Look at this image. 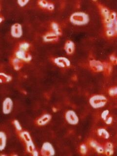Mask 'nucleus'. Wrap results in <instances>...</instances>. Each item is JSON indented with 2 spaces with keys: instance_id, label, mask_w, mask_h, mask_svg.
<instances>
[{
  "instance_id": "1",
  "label": "nucleus",
  "mask_w": 117,
  "mask_h": 156,
  "mask_svg": "<svg viewBox=\"0 0 117 156\" xmlns=\"http://www.w3.org/2000/svg\"><path fill=\"white\" fill-rule=\"evenodd\" d=\"M104 21L105 35L108 38H115L117 34V14L111 12L109 18Z\"/></svg>"
},
{
  "instance_id": "2",
  "label": "nucleus",
  "mask_w": 117,
  "mask_h": 156,
  "mask_svg": "<svg viewBox=\"0 0 117 156\" xmlns=\"http://www.w3.org/2000/svg\"><path fill=\"white\" fill-rule=\"evenodd\" d=\"M69 21L74 26H83L89 23L90 18L87 13L82 11H78L71 15L69 17Z\"/></svg>"
},
{
  "instance_id": "3",
  "label": "nucleus",
  "mask_w": 117,
  "mask_h": 156,
  "mask_svg": "<svg viewBox=\"0 0 117 156\" xmlns=\"http://www.w3.org/2000/svg\"><path fill=\"white\" fill-rule=\"evenodd\" d=\"M107 98L101 94H96L90 97L89 99V104L93 108L100 109L103 108L107 104Z\"/></svg>"
},
{
  "instance_id": "4",
  "label": "nucleus",
  "mask_w": 117,
  "mask_h": 156,
  "mask_svg": "<svg viewBox=\"0 0 117 156\" xmlns=\"http://www.w3.org/2000/svg\"><path fill=\"white\" fill-rule=\"evenodd\" d=\"M40 154L43 156H54L56 154L55 148L51 143L44 142L41 146Z\"/></svg>"
},
{
  "instance_id": "5",
  "label": "nucleus",
  "mask_w": 117,
  "mask_h": 156,
  "mask_svg": "<svg viewBox=\"0 0 117 156\" xmlns=\"http://www.w3.org/2000/svg\"><path fill=\"white\" fill-rule=\"evenodd\" d=\"M65 119L68 124L71 126H76L79 122V118L75 111L69 110L66 112Z\"/></svg>"
},
{
  "instance_id": "6",
  "label": "nucleus",
  "mask_w": 117,
  "mask_h": 156,
  "mask_svg": "<svg viewBox=\"0 0 117 156\" xmlns=\"http://www.w3.org/2000/svg\"><path fill=\"white\" fill-rule=\"evenodd\" d=\"M51 60L54 65L60 68H68L70 67V61L65 57L52 58Z\"/></svg>"
},
{
  "instance_id": "7",
  "label": "nucleus",
  "mask_w": 117,
  "mask_h": 156,
  "mask_svg": "<svg viewBox=\"0 0 117 156\" xmlns=\"http://www.w3.org/2000/svg\"><path fill=\"white\" fill-rule=\"evenodd\" d=\"M13 55L23 61L24 63L30 62L32 60V56L29 52L22 51L16 48Z\"/></svg>"
},
{
  "instance_id": "8",
  "label": "nucleus",
  "mask_w": 117,
  "mask_h": 156,
  "mask_svg": "<svg viewBox=\"0 0 117 156\" xmlns=\"http://www.w3.org/2000/svg\"><path fill=\"white\" fill-rule=\"evenodd\" d=\"M11 36L16 39L22 37L23 35V29L22 25L19 23H15L12 24L10 28Z\"/></svg>"
},
{
  "instance_id": "9",
  "label": "nucleus",
  "mask_w": 117,
  "mask_h": 156,
  "mask_svg": "<svg viewBox=\"0 0 117 156\" xmlns=\"http://www.w3.org/2000/svg\"><path fill=\"white\" fill-rule=\"evenodd\" d=\"M13 108V101L11 98L7 97L4 100L2 104V113L5 115L11 113Z\"/></svg>"
},
{
  "instance_id": "10",
  "label": "nucleus",
  "mask_w": 117,
  "mask_h": 156,
  "mask_svg": "<svg viewBox=\"0 0 117 156\" xmlns=\"http://www.w3.org/2000/svg\"><path fill=\"white\" fill-rule=\"evenodd\" d=\"M52 118V115L50 114H44L36 119L35 123L38 126H44L47 125L51 121Z\"/></svg>"
},
{
  "instance_id": "11",
  "label": "nucleus",
  "mask_w": 117,
  "mask_h": 156,
  "mask_svg": "<svg viewBox=\"0 0 117 156\" xmlns=\"http://www.w3.org/2000/svg\"><path fill=\"white\" fill-rule=\"evenodd\" d=\"M89 66L90 69L95 73H100L104 71L103 62L99 60L93 59L89 61Z\"/></svg>"
},
{
  "instance_id": "12",
  "label": "nucleus",
  "mask_w": 117,
  "mask_h": 156,
  "mask_svg": "<svg viewBox=\"0 0 117 156\" xmlns=\"http://www.w3.org/2000/svg\"><path fill=\"white\" fill-rule=\"evenodd\" d=\"M19 138L23 142L24 145H27L31 143H33L31 136L29 132L25 130H23L19 133H17Z\"/></svg>"
},
{
  "instance_id": "13",
  "label": "nucleus",
  "mask_w": 117,
  "mask_h": 156,
  "mask_svg": "<svg viewBox=\"0 0 117 156\" xmlns=\"http://www.w3.org/2000/svg\"><path fill=\"white\" fill-rule=\"evenodd\" d=\"M88 145L90 148L94 149L97 153L104 154V146L99 144L94 139H90L88 141Z\"/></svg>"
},
{
  "instance_id": "14",
  "label": "nucleus",
  "mask_w": 117,
  "mask_h": 156,
  "mask_svg": "<svg viewBox=\"0 0 117 156\" xmlns=\"http://www.w3.org/2000/svg\"><path fill=\"white\" fill-rule=\"evenodd\" d=\"M60 37L52 31L47 32L43 36V41L45 43H54L57 42Z\"/></svg>"
},
{
  "instance_id": "15",
  "label": "nucleus",
  "mask_w": 117,
  "mask_h": 156,
  "mask_svg": "<svg viewBox=\"0 0 117 156\" xmlns=\"http://www.w3.org/2000/svg\"><path fill=\"white\" fill-rule=\"evenodd\" d=\"M37 4L41 9L49 11H52L55 9V5L52 2L41 0L37 2Z\"/></svg>"
},
{
  "instance_id": "16",
  "label": "nucleus",
  "mask_w": 117,
  "mask_h": 156,
  "mask_svg": "<svg viewBox=\"0 0 117 156\" xmlns=\"http://www.w3.org/2000/svg\"><path fill=\"white\" fill-rule=\"evenodd\" d=\"M10 62L12 67L16 71H19L20 70H21L23 67L24 64L23 61L20 60L19 58H17L14 55L10 58Z\"/></svg>"
},
{
  "instance_id": "17",
  "label": "nucleus",
  "mask_w": 117,
  "mask_h": 156,
  "mask_svg": "<svg viewBox=\"0 0 117 156\" xmlns=\"http://www.w3.org/2000/svg\"><path fill=\"white\" fill-rule=\"evenodd\" d=\"M76 45L72 41L67 40L66 41L64 45V50L68 55H72L75 52Z\"/></svg>"
},
{
  "instance_id": "18",
  "label": "nucleus",
  "mask_w": 117,
  "mask_h": 156,
  "mask_svg": "<svg viewBox=\"0 0 117 156\" xmlns=\"http://www.w3.org/2000/svg\"><path fill=\"white\" fill-rule=\"evenodd\" d=\"M98 7H99L100 13L103 19V20L108 19L110 16L111 13V11H110V10L107 7L102 5V4H98Z\"/></svg>"
},
{
  "instance_id": "19",
  "label": "nucleus",
  "mask_w": 117,
  "mask_h": 156,
  "mask_svg": "<svg viewBox=\"0 0 117 156\" xmlns=\"http://www.w3.org/2000/svg\"><path fill=\"white\" fill-rule=\"evenodd\" d=\"M104 154L107 156H111L114 153L113 144L110 141H107L104 145Z\"/></svg>"
},
{
  "instance_id": "20",
  "label": "nucleus",
  "mask_w": 117,
  "mask_h": 156,
  "mask_svg": "<svg viewBox=\"0 0 117 156\" xmlns=\"http://www.w3.org/2000/svg\"><path fill=\"white\" fill-rule=\"evenodd\" d=\"M7 136L5 132L0 131V151H4L7 144Z\"/></svg>"
},
{
  "instance_id": "21",
  "label": "nucleus",
  "mask_w": 117,
  "mask_h": 156,
  "mask_svg": "<svg viewBox=\"0 0 117 156\" xmlns=\"http://www.w3.org/2000/svg\"><path fill=\"white\" fill-rule=\"evenodd\" d=\"M97 134L99 137L104 140H108L110 136L109 132L107 129L103 127L98 128L97 130Z\"/></svg>"
},
{
  "instance_id": "22",
  "label": "nucleus",
  "mask_w": 117,
  "mask_h": 156,
  "mask_svg": "<svg viewBox=\"0 0 117 156\" xmlns=\"http://www.w3.org/2000/svg\"><path fill=\"white\" fill-rule=\"evenodd\" d=\"M50 28L51 31L55 33L58 36L60 37L62 35V30L61 27L57 22H52L50 23Z\"/></svg>"
},
{
  "instance_id": "23",
  "label": "nucleus",
  "mask_w": 117,
  "mask_h": 156,
  "mask_svg": "<svg viewBox=\"0 0 117 156\" xmlns=\"http://www.w3.org/2000/svg\"><path fill=\"white\" fill-rule=\"evenodd\" d=\"M31 48V44L26 41H21L19 43L16 49L22 51L29 52Z\"/></svg>"
},
{
  "instance_id": "24",
  "label": "nucleus",
  "mask_w": 117,
  "mask_h": 156,
  "mask_svg": "<svg viewBox=\"0 0 117 156\" xmlns=\"http://www.w3.org/2000/svg\"><path fill=\"white\" fill-rule=\"evenodd\" d=\"M104 64V71L103 73L106 76L110 75L113 71V65L110 62H103Z\"/></svg>"
},
{
  "instance_id": "25",
  "label": "nucleus",
  "mask_w": 117,
  "mask_h": 156,
  "mask_svg": "<svg viewBox=\"0 0 117 156\" xmlns=\"http://www.w3.org/2000/svg\"><path fill=\"white\" fill-rule=\"evenodd\" d=\"M12 80V77L11 75L4 72H0V83H9Z\"/></svg>"
},
{
  "instance_id": "26",
  "label": "nucleus",
  "mask_w": 117,
  "mask_h": 156,
  "mask_svg": "<svg viewBox=\"0 0 117 156\" xmlns=\"http://www.w3.org/2000/svg\"><path fill=\"white\" fill-rule=\"evenodd\" d=\"M89 150V146L87 144L83 143L80 144L79 148V151L80 153L83 156H85L87 154Z\"/></svg>"
},
{
  "instance_id": "27",
  "label": "nucleus",
  "mask_w": 117,
  "mask_h": 156,
  "mask_svg": "<svg viewBox=\"0 0 117 156\" xmlns=\"http://www.w3.org/2000/svg\"><path fill=\"white\" fill-rule=\"evenodd\" d=\"M12 124L14 127L15 130H16V133H18L22 131L23 129L21 126V123L17 119H14L12 122Z\"/></svg>"
},
{
  "instance_id": "28",
  "label": "nucleus",
  "mask_w": 117,
  "mask_h": 156,
  "mask_svg": "<svg viewBox=\"0 0 117 156\" xmlns=\"http://www.w3.org/2000/svg\"><path fill=\"white\" fill-rule=\"evenodd\" d=\"M108 94L111 97H116L117 95V87L116 86L110 87L108 90Z\"/></svg>"
},
{
  "instance_id": "29",
  "label": "nucleus",
  "mask_w": 117,
  "mask_h": 156,
  "mask_svg": "<svg viewBox=\"0 0 117 156\" xmlns=\"http://www.w3.org/2000/svg\"><path fill=\"white\" fill-rule=\"evenodd\" d=\"M109 115V111L108 109H106L102 111L101 115V119L105 122L106 120V119L107 118V117H108Z\"/></svg>"
},
{
  "instance_id": "30",
  "label": "nucleus",
  "mask_w": 117,
  "mask_h": 156,
  "mask_svg": "<svg viewBox=\"0 0 117 156\" xmlns=\"http://www.w3.org/2000/svg\"><path fill=\"white\" fill-rule=\"evenodd\" d=\"M110 62L113 66H116L117 64V58L115 54H111L109 56Z\"/></svg>"
},
{
  "instance_id": "31",
  "label": "nucleus",
  "mask_w": 117,
  "mask_h": 156,
  "mask_svg": "<svg viewBox=\"0 0 117 156\" xmlns=\"http://www.w3.org/2000/svg\"><path fill=\"white\" fill-rule=\"evenodd\" d=\"M29 0H19L17 3L20 7H24L29 3Z\"/></svg>"
},
{
  "instance_id": "32",
  "label": "nucleus",
  "mask_w": 117,
  "mask_h": 156,
  "mask_svg": "<svg viewBox=\"0 0 117 156\" xmlns=\"http://www.w3.org/2000/svg\"><path fill=\"white\" fill-rule=\"evenodd\" d=\"M113 121V117L110 116V115H109L108 117H107V118L106 119V120L105 121V124H107V125H110V124H112Z\"/></svg>"
},
{
  "instance_id": "33",
  "label": "nucleus",
  "mask_w": 117,
  "mask_h": 156,
  "mask_svg": "<svg viewBox=\"0 0 117 156\" xmlns=\"http://www.w3.org/2000/svg\"><path fill=\"white\" fill-rule=\"evenodd\" d=\"M4 20V18L3 16L0 15V23H1Z\"/></svg>"
},
{
  "instance_id": "34",
  "label": "nucleus",
  "mask_w": 117,
  "mask_h": 156,
  "mask_svg": "<svg viewBox=\"0 0 117 156\" xmlns=\"http://www.w3.org/2000/svg\"><path fill=\"white\" fill-rule=\"evenodd\" d=\"M1 5H0V11H1Z\"/></svg>"
}]
</instances>
